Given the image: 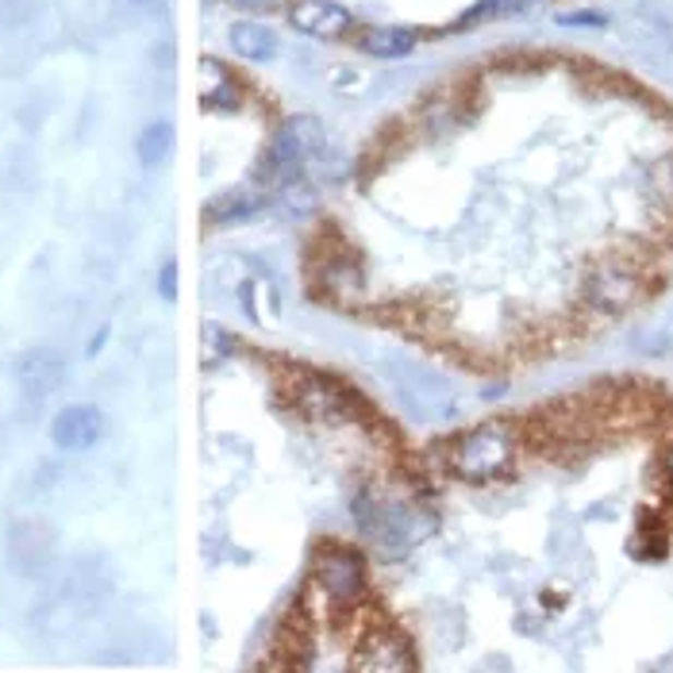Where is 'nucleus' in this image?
Masks as SVG:
<instances>
[{"label":"nucleus","mask_w":673,"mask_h":673,"mask_svg":"<svg viewBox=\"0 0 673 673\" xmlns=\"http://www.w3.org/2000/svg\"><path fill=\"white\" fill-rule=\"evenodd\" d=\"M516 428L508 420H489V423H478L473 431H466L462 438L450 443V473L470 485H489V481L504 478L516 462Z\"/></svg>","instance_id":"f257e3e1"},{"label":"nucleus","mask_w":673,"mask_h":673,"mask_svg":"<svg viewBox=\"0 0 673 673\" xmlns=\"http://www.w3.org/2000/svg\"><path fill=\"white\" fill-rule=\"evenodd\" d=\"M324 123L316 116H289L277 128L274 143L266 146V155L259 163V181L269 189H285L292 181H301L304 170L324 155Z\"/></svg>","instance_id":"f03ea898"},{"label":"nucleus","mask_w":673,"mask_h":673,"mask_svg":"<svg viewBox=\"0 0 673 673\" xmlns=\"http://www.w3.org/2000/svg\"><path fill=\"white\" fill-rule=\"evenodd\" d=\"M647 297V274L632 251H612L585 269L581 301L601 316H620Z\"/></svg>","instance_id":"7ed1b4c3"},{"label":"nucleus","mask_w":673,"mask_h":673,"mask_svg":"<svg viewBox=\"0 0 673 673\" xmlns=\"http://www.w3.org/2000/svg\"><path fill=\"white\" fill-rule=\"evenodd\" d=\"M312 581L316 592L327 604L350 612L362 609L370 601V574H365V558L350 546H324L316 554V566H312Z\"/></svg>","instance_id":"20e7f679"},{"label":"nucleus","mask_w":673,"mask_h":673,"mask_svg":"<svg viewBox=\"0 0 673 673\" xmlns=\"http://www.w3.org/2000/svg\"><path fill=\"white\" fill-rule=\"evenodd\" d=\"M416 650L397 627L377 624L362 635V642L354 647V658H350V670L354 673H405L416 670Z\"/></svg>","instance_id":"39448f33"},{"label":"nucleus","mask_w":673,"mask_h":673,"mask_svg":"<svg viewBox=\"0 0 673 673\" xmlns=\"http://www.w3.org/2000/svg\"><path fill=\"white\" fill-rule=\"evenodd\" d=\"M285 16H289L292 32H301V35H309V39H320V43L342 39V35H350V27H354L350 9H342V4H335V0H297V4H289Z\"/></svg>","instance_id":"423d86ee"},{"label":"nucleus","mask_w":673,"mask_h":673,"mask_svg":"<svg viewBox=\"0 0 673 673\" xmlns=\"http://www.w3.org/2000/svg\"><path fill=\"white\" fill-rule=\"evenodd\" d=\"M289 397L309 420H347L350 416L347 385L332 382L324 373H301V377L292 382Z\"/></svg>","instance_id":"0eeeda50"},{"label":"nucleus","mask_w":673,"mask_h":673,"mask_svg":"<svg viewBox=\"0 0 673 673\" xmlns=\"http://www.w3.org/2000/svg\"><path fill=\"white\" fill-rule=\"evenodd\" d=\"M100 435H105V412L97 405H65L50 420V438H55L58 450H70V455H82V450L97 446Z\"/></svg>","instance_id":"6e6552de"},{"label":"nucleus","mask_w":673,"mask_h":673,"mask_svg":"<svg viewBox=\"0 0 673 673\" xmlns=\"http://www.w3.org/2000/svg\"><path fill=\"white\" fill-rule=\"evenodd\" d=\"M16 377H20V385H24V393H32V397H47V393H55L58 385H62L65 362L55 347H32L27 354H20Z\"/></svg>","instance_id":"1a4fd4ad"},{"label":"nucleus","mask_w":673,"mask_h":673,"mask_svg":"<svg viewBox=\"0 0 673 673\" xmlns=\"http://www.w3.org/2000/svg\"><path fill=\"white\" fill-rule=\"evenodd\" d=\"M358 50L362 55H373V58H405L416 50L420 43V32L416 27H400V24H382V27H365L358 35Z\"/></svg>","instance_id":"9d476101"},{"label":"nucleus","mask_w":673,"mask_h":673,"mask_svg":"<svg viewBox=\"0 0 673 673\" xmlns=\"http://www.w3.org/2000/svg\"><path fill=\"white\" fill-rule=\"evenodd\" d=\"M204 108L208 112H236L243 105V89L231 77V70L216 58H204Z\"/></svg>","instance_id":"9b49d317"},{"label":"nucleus","mask_w":673,"mask_h":673,"mask_svg":"<svg viewBox=\"0 0 673 673\" xmlns=\"http://www.w3.org/2000/svg\"><path fill=\"white\" fill-rule=\"evenodd\" d=\"M228 43L243 62H269L277 55V35L259 20H236L228 27Z\"/></svg>","instance_id":"f8f14e48"},{"label":"nucleus","mask_w":673,"mask_h":673,"mask_svg":"<svg viewBox=\"0 0 673 673\" xmlns=\"http://www.w3.org/2000/svg\"><path fill=\"white\" fill-rule=\"evenodd\" d=\"M262 208H266V196H262L259 189H231V193L208 201L204 216H208L212 224H247V219L259 216Z\"/></svg>","instance_id":"ddd939ff"},{"label":"nucleus","mask_w":673,"mask_h":673,"mask_svg":"<svg viewBox=\"0 0 673 673\" xmlns=\"http://www.w3.org/2000/svg\"><path fill=\"white\" fill-rule=\"evenodd\" d=\"M316 281H320V289L332 292L335 301H347V297L362 292V269H358V262L347 259V254H335V259H327L324 266H320Z\"/></svg>","instance_id":"4468645a"},{"label":"nucleus","mask_w":673,"mask_h":673,"mask_svg":"<svg viewBox=\"0 0 673 673\" xmlns=\"http://www.w3.org/2000/svg\"><path fill=\"white\" fill-rule=\"evenodd\" d=\"M173 123L170 120H155V123H146L143 131H139L135 139V155L143 166H163L166 158H170L173 151Z\"/></svg>","instance_id":"2eb2a0df"},{"label":"nucleus","mask_w":673,"mask_h":673,"mask_svg":"<svg viewBox=\"0 0 673 673\" xmlns=\"http://www.w3.org/2000/svg\"><path fill=\"white\" fill-rule=\"evenodd\" d=\"M543 0H478L470 12H462L458 16L455 27H478L485 24V20H508V16H524V12L539 9Z\"/></svg>","instance_id":"dca6fc26"},{"label":"nucleus","mask_w":673,"mask_h":673,"mask_svg":"<svg viewBox=\"0 0 673 673\" xmlns=\"http://www.w3.org/2000/svg\"><path fill=\"white\" fill-rule=\"evenodd\" d=\"M158 297H163L166 304L178 301V262L166 259L163 269H158Z\"/></svg>","instance_id":"f3484780"},{"label":"nucleus","mask_w":673,"mask_h":673,"mask_svg":"<svg viewBox=\"0 0 673 673\" xmlns=\"http://www.w3.org/2000/svg\"><path fill=\"white\" fill-rule=\"evenodd\" d=\"M650 181H654L658 196H673V158H662V163L650 166Z\"/></svg>","instance_id":"a211bd4d"},{"label":"nucleus","mask_w":673,"mask_h":673,"mask_svg":"<svg viewBox=\"0 0 673 673\" xmlns=\"http://www.w3.org/2000/svg\"><path fill=\"white\" fill-rule=\"evenodd\" d=\"M562 27H604L601 12H562L558 16Z\"/></svg>","instance_id":"6ab92c4d"},{"label":"nucleus","mask_w":673,"mask_h":673,"mask_svg":"<svg viewBox=\"0 0 673 673\" xmlns=\"http://www.w3.org/2000/svg\"><path fill=\"white\" fill-rule=\"evenodd\" d=\"M239 12H277L285 0H231Z\"/></svg>","instance_id":"aec40b11"},{"label":"nucleus","mask_w":673,"mask_h":673,"mask_svg":"<svg viewBox=\"0 0 673 673\" xmlns=\"http://www.w3.org/2000/svg\"><path fill=\"white\" fill-rule=\"evenodd\" d=\"M105 342H108V327H100V332L93 335V342H89V347H85V354H89V358H97L100 350H105Z\"/></svg>","instance_id":"412c9836"},{"label":"nucleus","mask_w":673,"mask_h":673,"mask_svg":"<svg viewBox=\"0 0 673 673\" xmlns=\"http://www.w3.org/2000/svg\"><path fill=\"white\" fill-rule=\"evenodd\" d=\"M665 478H670V489H673V443H670V450H665Z\"/></svg>","instance_id":"4be33fe9"}]
</instances>
